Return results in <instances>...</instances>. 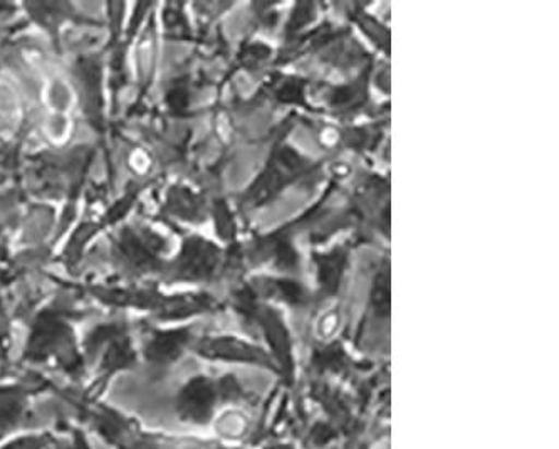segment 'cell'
I'll return each mask as SVG.
<instances>
[{"label":"cell","instance_id":"6da1fadb","mask_svg":"<svg viewBox=\"0 0 559 449\" xmlns=\"http://www.w3.org/2000/svg\"><path fill=\"white\" fill-rule=\"evenodd\" d=\"M83 423L115 449H175L180 441L162 433L150 432L136 417L121 413L114 405L90 402L81 405Z\"/></svg>","mask_w":559,"mask_h":449},{"label":"cell","instance_id":"7a4b0ae2","mask_svg":"<svg viewBox=\"0 0 559 449\" xmlns=\"http://www.w3.org/2000/svg\"><path fill=\"white\" fill-rule=\"evenodd\" d=\"M218 395L207 380H192L180 391L175 411L178 420L193 426H205L217 413Z\"/></svg>","mask_w":559,"mask_h":449},{"label":"cell","instance_id":"3957f363","mask_svg":"<svg viewBox=\"0 0 559 449\" xmlns=\"http://www.w3.org/2000/svg\"><path fill=\"white\" fill-rule=\"evenodd\" d=\"M31 395L21 389L0 391V442L21 433L29 414Z\"/></svg>","mask_w":559,"mask_h":449},{"label":"cell","instance_id":"277c9868","mask_svg":"<svg viewBox=\"0 0 559 449\" xmlns=\"http://www.w3.org/2000/svg\"><path fill=\"white\" fill-rule=\"evenodd\" d=\"M55 438L51 433H17L5 441L0 442V449H49Z\"/></svg>","mask_w":559,"mask_h":449},{"label":"cell","instance_id":"5b68a950","mask_svg":"<svg viewBox=\"0 0 559 449\" xmlns=\"http://www.w3.org/2000/svg\"><path fill=\"white\" fill-rule=\"evenodd\" d=\"M342 326V315L336 308L324 311L320 315L317 322V335L320 340H331L338 333Z\"/></svg>","mask_w":559,"mask_h":449},{"label":"cell","instance_id":"8992f818","mask_svg":"<svg viewBox=\"0 0 559 449\" xmlns=\"http://www.w3.org/2000/svg\"><path fill=\"white\" fill-rule=\"evenodd\" d=\"M71 442L68 449H93L92 441L87 439L86 433L81 427H71Z\"/></svg>","mask_w":559,"mask_h":449},{"label":"cell","instance_id":"52a82bcc","mask_svg":"<svg viewBox=\"0 0 559 449\" xmlns=\"http://www.w3.org/2000/svg\"><path fill=\"white\" fill-rule=\"evenodd\" d=\"M338 132L334 128H326L321 133V140H323L324 145H334V143L338 142Z\"/></svg>","mask_w":559,"mask_h":449},{"label":"cell","instance_id":"ba28073f","mask_svg":"<svg viewBox=\"0 0 559 449\" xmlns=\"http://www.w3.org/2000/svg\"><path fill=\"white\" fill-rule=\"evenodd\" d=\"M333 168H334V170H336V176H340V177L348 176V173H349L348 165L334 164Z\"/></svg>","mask_w":559,"mask_h":449}]
</instances>
